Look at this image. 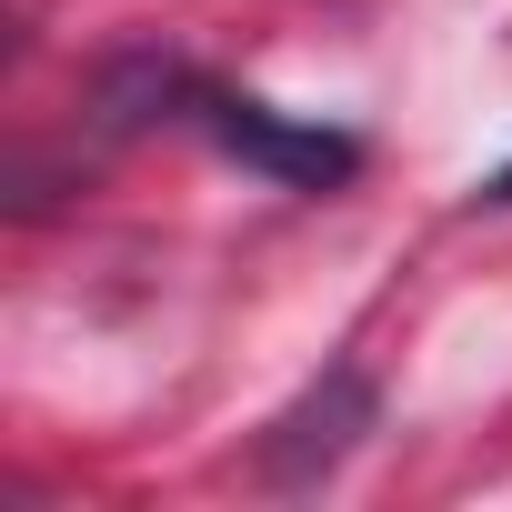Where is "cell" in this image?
Wrapping results in <instances>:
<instances>
[{
	"label": "cell",
	"instance_id": "cell-1",
	"mask_svg": "<svg viewBox=\"0 0 512 512\" xmlns=\"http://www.w3.org/2000/svg\"><path fill=\"white\" fill-rule=\"evenodd\" d=\"M201 121L241 151V161H262V171H282V181H302V191H322V181H342L362 151L342 141V131H312V121H282L272 101H231V91H201Z\"/></svg>",
	"mask_w": 512,
	"mask_h": 512
},
{
	"label": "cell",
	"instance_id": "cell-2",
	"mask_svg": "<svg viewBox=\"0 0 512 512\" xmlns=\"http://www.w3.org/2000/svg\"><path fill=\"white\" fill-rule=\"evenodd\" d=\"M492 201H512V171H492Z\"/></svg>",
	"mask_w": 512,
	"mask_h": 512
}]
</instances>
